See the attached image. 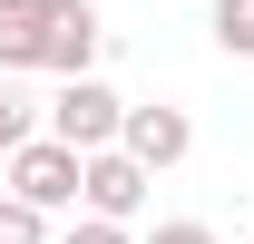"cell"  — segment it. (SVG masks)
Returning <instances> with one entry per match:
<instances>
[{"label": "cell", "instance_id": "6da1fadb", "mask_svg": "<svg viewBox=\"0 0 254 244\" xmlns=\"http://www.w3.org/2000/svg\"><path fill=\"white\" fill-rule=\"evenodd\" d=\"M118 127H127V98L108 78H59V98H49V137L59 147L98 156V147H118Z\"/></svg>", "mask_w": 254, "mask_h": 244}, {"label": "cell", "instance_id": "7a4b0ae2", "mask_svg": "<svg viewBox=\"0 0 254 244\" xmlns=\"http://www.w3.org/2000/svg\"><path fill=\"white\" fill-rule=\"evenodd\" d=\"M10 195H20V205H39V215H59V205H78V147H59V137L39 127L30 147L10 156Z\"/></svg>", "mask_w": 254, "mask_h": 244}, {"label": "cell", "instance_id": "3957f363", "mask_svg": "<svg viewBox=\"0 0 254 244\" xmlns=\"http://www.w3.org/2000/svg\"><path fill=\"white\" fill-rule=\"evenodd\" d=\"M147 185H157V176H147V166H137L127 147H98V156H78V205H88L98 225H127V215L147 205Z\"/></svg>", "mask_w": 254, "mask_h": 244}, {"label": "cell", "instance_id": "277c9868", "mask_svg": "<svg viewBox=\"0 0 254 244\" xmlns=\"http://www.w3.org/2000/svg\"><path fill=\"white\" fill-rule=\"evenodd\" d=\"M98 49H108V20H98L88 0H49L39 68H49V78H98Z\"/></svg>", "mask_w": 254, "mask_h": 244}, {"label": "cell", "instance_id": "5b68a950", "mask_svg": "<svg viewBox=\"0 0 254 244\" xmlns=\"http://www.w3.org/2000/svg\"><path fill=\"white\" fill-rule=\"evenodd\" d=\"M118 147L137 156L147 176H166V166H186V147H195V118H186V108H127Z\"/></svg>", "mask_w": 254, "mask_h": 244}, {"label": "cell", "instance_id": "8992f818", "mask_svg": "<svg viewBox=\"0 0 254 244\" xmlns=\"http://www.w3.org/2000/svg\"><path fill=\"white\" fill-rule=\"evenodd\" d=\"M39 39H49V0H0V78L39 68Z\"/></svg>", "mask_w": 254, "mask_h": 244}, {"label": "cell", "instance_id": "52a82bcc", "mask_svg": "<svg viewBox=\"0 0 254 244\" xmlns=\"http://www.w3.org/2000/svg\"><path fill=\"white\" fill-rule=\"evenodd\" d=\"M39 118H49V108H30V98H20V78H0V156H20V147H30Z\"/></svg>", "mask_w": 254, "mask_h": 244}, {"label": "cell", "instance_id": "ba28073f", "mask_svg": "<svg viewBox=\"0 0 254 244\" xmlns=\"http://www.w3.org/2000/svg\"><path fill=\"white\" fill-rule=\"evenodd\" d=\"M205 30H215L225 59H254V0H215V10H205Z\"/></svg>", "mask_w": 254, "mask_h": 244}, {"label": "cell", "instance_id": "9c48e42d", "mask_svg": "<svg viewBox=\"0 0 254 244\" xmlns=\"http://www.w3.org/2000/svg\"><path fill=\"white\" fill-rule=\"evenodd\" d=\"M0 244H49V215L20 205V195H0Z\"/></svg>", "mask_w": 254, "mask_h": 244}, {"label": "cell", "instance_id": "30bf717a", "mask_svg": "<svg viewBox=\"0 0 254 244\" xmlns=\"http://www.w3.org/2000/svg\"><path fill=\"white\" fill-rule=\"evenodd\" d=\"M147 244H225V235H215V225H195V215H166Z\"/></svg>", "mask_w": 254, "mask_h": 244}, {"label": "cell", "instance_id": "8fae6325", "mask_svg": "<svg viewBox=\"0 0 254 244\" xmlns=\"http://www.w3.org/2000/svg\"><path fill=\"white\" fill-rule=\"evenodd\" d=\"M59 244H127V225H98V215H78V225H68Z\"/></svg>", "mask_w": 254, "mask_h": 244}, {"label": "cell", "instance_id": "7c38bea8", "mask_svg": "<svg viewBox=\"0 0 254 244\" xmlns=\"http://www.w3.org/2000/svg\"><path fill=\"white\" fill-rule=\"evenodd\" d=\"M245 244H254V235H245Z\"/></svg>", "mask_w": 254, "mask_h": 244}]
</instances>
